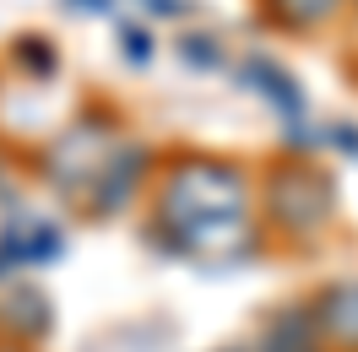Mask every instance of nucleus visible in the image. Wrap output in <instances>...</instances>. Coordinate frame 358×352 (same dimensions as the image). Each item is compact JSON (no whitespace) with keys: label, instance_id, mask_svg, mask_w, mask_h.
I'll list each match as a JSON object with an SVG mask.
<instances>
[{"label":"nucleus","instance_id":"f257e3e1","mask_svg":"<svg viewBox=\"0 0 358 352\" xmlns=\"http://www.w3.org/2000/svg\"><path fill=\"white\" fill-rule=\"evenodd\" d=\"M250 212V179L239 163L190 152L157 184V222H196V217H234Z\"/></svg>","mask_w":358,"mask_h":352},{"label":"nucleus","instance_id":"f03ea898","mask_svg":"<svg viewBox=\"0 0 358 352\" xmlns=\"http://www.w3.org/2000/svg\"><path fill=\"white\" fill-rule=\"evenodd\" d=\"M120 135H114V119L109 114H98V119H76L71 131L55 135V147L44 152V179L71 200V206H92L98 196V184L109 174V163L120 157Z\"/></svg>","mask_w":358,"mask_h":352},{"label":"nucleus","instance_id":"7ed1b4c3","mask_svg":"<svg viewBox=\"0 0 358 352\" xmlns=\"http://www.w3.org/2000/svg\"><path fill=\"white\" fill-rule=\"evenodd\" d=\"M336 212V184L320 168L288 163L266 179V217L282 233H320Z\"/></svg>","mask_w":358,"mask_h":352},{"label":"nucleus","instance_id":"20e7f679","mask_svg":"<svg viewBox=\"0 0 358 352\" xmlns=\"http://www.w3.org/2000/svg\"><path fill=\"white\" fill-rule=\"evenodd\" d=\"M163 244L174 255H190V261H212V265H234L255 255L261 244V228L250 222V212H234V217H196V222H157Z\"/></svg>","mask_w":358,"mask_h":352},{"label":"nucleus","instance_id":"39448f33","mask_svg":"<svg viewBox=\"0 0 358 352\" xmlns=\"http://www.w3.org/2000/svg\"><path fill=\"white\" fill-rule=\"evenodd\" d=\"M310 320H315V330H320L326 347L358 352V277L326 287V293L310 304Z\"/></svg>","mask_w":358,"mask_h":352},{"label":"nucleus","instance_id":"423d86ee","mask_svg":"<svg viewBox=\"0 0 358 352\" xmlns=\"http://www.w3.org/2000/svg\"><path fill=\"white\" fill-rule=\"evenodd\" d=\"M60 228H49L44 217H11L6 228H0V249H6V261L11 265H44L60 255Z\"/></svg>","mask_w":358,"mask_h":352},{"label":"nucleus","instance_id":"0eeeda50","mask_svg":"<svg viewBox=\"0 0 358 352\" xmlns=\"http://www.w3.org/2000/svg\"><path fill=\"white\" fill-rule=\"evenodd\" d=\"M261 352H326V342H320V330H315L310 309H277L266 320V330H261Z\"/></svg>","mask_w":358,"mask_h":352},{"label":"nucleus","instance_id":"6e6552de","mask_svg":"<svg viewBox=\"0 0 358 352\" xmlns=\"http://www.w3.org/2000/svg\"><path fill=\"white\" fill-rule=\"evenodd\" d=\"M342 6H348V0H266V11L282 27H293V33H310V27L336 22V17H342Z\"/></svg>","mask_w":358,"mask_h":352},{"label":"nucleus","instance_id":"1a4fd4ad","mask_svg":"<svg viewBox=\"0 0 358 352\" xmlns=\"http://www.w3.org/2000/svg\"><path fill=\"white\" fill-rule=\"evenodd\" d=\"M245 76H250V82H261V87H266L261 98H271V103H277L282 114H299V109H304V98H299V82H293V76H282V71L271 66V60H250Z\"/></svg>","mask_w":358,"mask_h":352},{"label":"nucleus","instance_id":"9d476101","mask_svg":"<svg viewBox=\"0 0 358 352\" xmlns=\"http://www.w3.org/2000/svg\"><path fill=\"white\" fill-rule=\"evenodd\" d=\"M6 325L22 330V336H44L49 330V304L33 293V287H17V293L6 298Z\"/></svg>","mask_w":358,"mask_h":352},{"label":"nucleus","instance_id":"9b49d317","mask_svg":"<svg viewBox=\"0 0 358 352\" xmlns=\"http://www.w3.org/2000/svg\"><path fill=\"white\" fill-rule=\"evenodd\" d=\"M125 54H131V66H147V60H152V49H147V33H125Z\"/></svg>","mask_w":358,"mask_h":352},{"label":"nucleus","instance_id":"f8f14e48","mask_svg":"<svg viewBox=\"0 0 358 352\" xmlns=\"http://www.w3.org/2000/svg\"><path fill=\"white\" fill-rule=\"evenodd\" d=\"M6 271H11V261H6V249H0V277H6Z\"/></svg>","mask_w":358,"mask_h":352},{"label":"nucleus","instance_id":"ddd939ff","mask_svg":"<svg viewBox=\"0 0 358 352\" xmlns=\"http://www.w3.org/2000/svg\"><path fill=\"white\" fill-rule=\"evenodd\" d=\"M0 352H17V347H0Z\"/></svg>","mask_w":358,"mask_h":352}]
</instances>
